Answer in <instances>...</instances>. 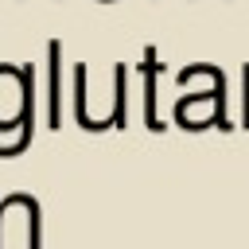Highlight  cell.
I'll return each mask as SVG.
<instances>
[{"label":"cell","instance_id":"obj_1","mask_svg":"<svg viewBox=\"0 0 249 249\" xmlns=\"http://www.w3.org/2000/svg\"><path fill=\"white\" fill-rule=\"evenodd\" d=\"M27 117V97H23V78L8 66H0V132L16 128Z\"/></svg>","mask_w":249,"mask_h":249}]
</instances>
